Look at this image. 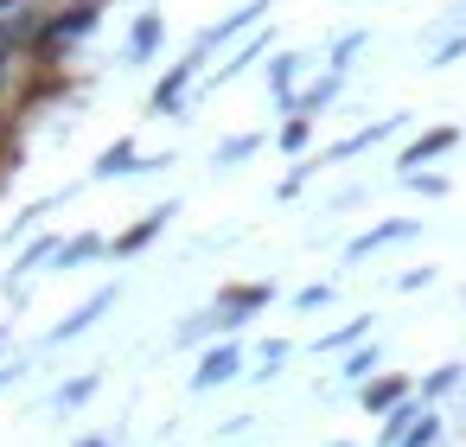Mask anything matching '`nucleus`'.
Segmentation results:
<instances>
[{"label":"nucleus","mask_w":466,"mask_h":447,"mask_svg":"<svg viewBox=\"0 0 466 447\" xmlns=\"http://www.w3.org/2000/svg\"><path fill=\"white\" fill-rule=\"evenodd\" d=\"M224 377H237V351H230V345L205 358V371H198V383H224Z\"/></svg>","instance_id":"obj_1"},{"label":"nucleus","mask_w":466,"mask_h":447,"mask_svg":"<svg viewBox=\"0 0 466 447\" xmlns=\"http://www.w3.org/2000/svg\"><path fill=\"white\" fill-rule=\"evenodd\" d=\"M447 147H453V128H441V135L415 141V147H409V167H421V160H434V154H447Z\"/></svg>","instance_id":"obj_2"},{"label":"nucleus","mask_w":466,"mask_h":447,"mask_svg":"<svg viewBox=\"0 0 466 447\" xmlns=\"http://www.w3.org/2000/svg\"><path fill=\"white\" fill-rule=\"evenodd\" d=\"M109 300H116V288H109V294H96V300H90V307H84L77 320H65V332H58V339H77V332H84V326H90V320H96V313H103Z\"/></svg>","instance_id":"obj_3"},{"label":"nucleus","mask_w":466,"mask_h":447,"mask_svg":"<svg viewBox=\"0 0 466 447\" xmlns=\"http://www.w3.org/2000/svg\"><path fill=\"white\" fill-rule=\"evenodd\" d=\"M167 218H173V211H154V218H141V224H135V230L122 237V249H141V243H147V237H154V230L167 224Z\"/></svg>","instance_id":"obj_4"},{"label":"nucleus","mask_w":466,"mask_h":447,"mask_svg":"<svg viewBox=\"0 0 466 447\" xmlns=\"http://www.w3.org/2000/svg\"><path fill=\"white\" fill-rule=\"evenodd\" d=\"M390 237H409V224H377L370 237H358V243H351V256H364L370 243H390Z\"/></svg>","instance_id":"obj_5"},{"label":"nucleus","mask_w":466,"mask_h":447,"mask_svg":"<svg viewBox=\"0 0 466 447\" xmlns=\"http://www.w3.org/2000/svg\"><path fill=\"white\" fill-rule=\"evenodd\" d=\"M268 300V288H237L230 294V313H249V307H262Z\"/></svg>","instance_id":"obj_6"},{"label":"nucleus","mask_w":466,"mask_h":447,"mask_svg":"<svg viewBox=\"0 0 466 447\" xmlns=\"http://www.w3.org/2000/svg\"><path fill=\"white\" fill-rule=\"evenodd\" d=\"M434 434H441V422L421 415V428H409V447H434Z\"/></svg>","instance_id":"obj_7"},{"label":"nucleus","mask_w":466,"mask_h":447,"mask_svg":"<svg viewBox=\"0 0 466 447\" xmlns=\"http://www.w3.org/2000/svg\"><path fill=\"white\" fill-rule=\"evenodd\" d=\"M396 396H402V383H396V377H390V383H377V390H370V396H364V402H370V409H383V402H396Z\"/></svg>","instance_id":"obj_8"},{"label":"nucleus","mask_w":466,"mask_h":447,"mask_svg":"<svg viewBox=\"0 0 466 447\" xmlns=\"http://www.w3.org/2000/svg\"><path fill=\"white\" fill-rule=\"evenodd\" d=\"M128 154H135V147H109V154H103V173H128Z\"/></svg>","instance_id":"obj_9"}]
</instances>
